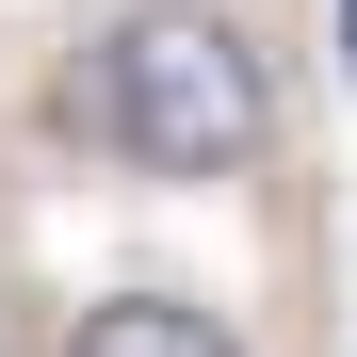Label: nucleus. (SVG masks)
Instances as JSON below:
<instances>
[{"label": "nucleus", "mask_w": 357, "mask_h": 357, "mask_svg": "<svg viewBox=\"0 0 357 357\" xmlns=\"http://www.w3.org/2000/svg\"><path fill=\"white\" fill-rule=\"evenodd\" d=\"M341 66H357V0H341Z\"/></svg>", "instance_id": "3"}, {"label": "nucleus", "mask_w": 357, "mask_h": 357, "mask_svg": "<svg viewBox=\"0 0 357 357\" xmlns=\"http://www.w3.org/2000/svg\"><path fill=\"white\" fill-rule=\"evenodd\" d=\"M66 357H244V325H227L211 292H98L66 325Z\"/></svg>", "instance_id": "2"}, {"label": "nucleus", "mask_w": 357, "mask_h": 357, "mask_svg": "<svg viewBox=\"0 0 357 357\" xmlns=\"http://www.w3.org/2000/svg\"><path fill=\"white\" fill-rule=\"evenodd\" d=\"M66 114L130 178H244L276 146V82H260L244 17H211V0H114L66 66Z\"/></svg>", "instance_id": "1"}]
</instances>
